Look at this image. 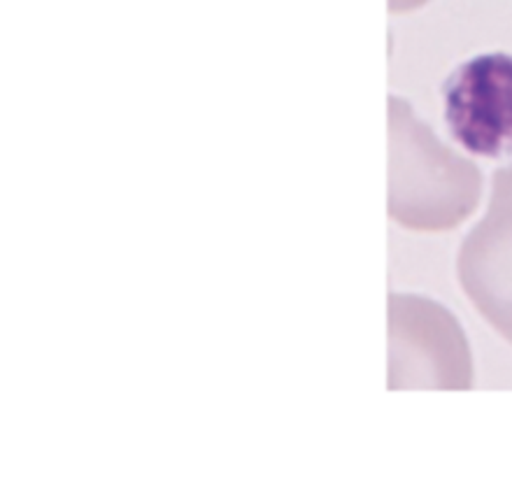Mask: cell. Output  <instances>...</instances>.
Listing matches in <instances>:
<instances>
[{
  "label": "cell",
  "instance_id": "1",
  "mask_svg": "<svg viewBox=\"0 0 512 477\" xmlns=\"http://www.w3.org/2000/svg\"><path fill=\"white\" fill-rule=\"evenodd\" d=\"M482 177L401 98H389V217L412 231H447L478 208Z\"/></svg>",
  "mask_w": 512,
  "mask_h": 477
},
{
  "label": "cell",
  "instance_id": "2",
  "mask_svg": "<svg viewBox=\"0 0 512 477\" xmlns=\"http://www.w3.org/2000/svg\"><path fill=\"white\" fill-rule=\"evenodd\" d=\"M471 352L461 326L422 296H389V389H468Z\"/></svg>",
  "mask_w": 512,
  "mask_h": 477
},
{
  "label": "cell",
  "instance_id": "3",
  "mask_svg": "<svg viewBox=\"0 0 512 477\" xmlns=\"http://www.w3.org/2000/svg\"><path fill=\"white\" fill-rule=\"evenodd\" d=\"M445 121L452 138L482 159L512 156V54L475 56L443 84Z\"/></svg>",
  "mask_w": 512,
  "mask_h": 477
},
{
  "label": "cell",
  "instance_id": "4",
  "mask_svg": "<svg viewBox=\"0 0 512 477\" xmlns=\"http://www.w3.org/2000/svg\"><path fill=\"white\" fill-rule=\"evenodd\" d=\"M457 275L475 310L512 343V166L494 173L489 210L459 249Z\"/></svg>",
  "mask_w": 512,
  "mask_h": 477
}]
</instances>
